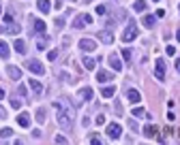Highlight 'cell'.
<instances>
[{
  "mask_svg": "<svg viewBox=\"0 0 180 145\" xmlns=\"http://www.w3.org/2000/svg\"><path fill=\"white\" fill-rule=\"evenodd\" d=\"M96 13H99V15H105V13H107L105 4H99V6H96Z\"/></svg>",
  "mask_w": 180,
  "mask_h": 145,
  "instance_id": "1f68e13d",
  "label": "cell"
},
{
  "mask_svg": "<svg viewBox=\"0 0 180 145\" xmlns=\"http://www.w3.org/2000/svg\"><path fill=\"white\" fill-rule=\"evenodd\" d=\"M0 15H2V6H0Z\"/></svg>",
  "mask_w": 180,
  "mask_h": 145,
  "instance_id": "7bdbcfd3",
  "label": "cell"
},
{
  "mask_svg": "<svg viewBox=\"0 0 180 145\" xmlns=\"http://www.w3.org/2000/svg\"><path fill=\"white\" fill-rule=\"evenodd\" d=\"M144 135H146L148 139H152V137L157 135V130H154V126H146V128H144Z\"/></svg>",
  "mask_w": 180,
  "mask_h": 145,
  "instance_id": "d4e9b609",
  "label": "cell"
},
{
  "mask_svg": "<svg viewBox=\"0 0 180 145\" xmlns=\"http://www.w3.org/2000/svg\"><path fill=\"white\" fill-rule=\"evenodd\" d=\"M11 135H13V128H2V130H0V137H2V139H9Z\"/></svg>",
  "mask_w": 180,
  "mask_h": 145,
  "instance_id": "4316f807",
  "label": "cell"
},
{
  "mask_svg": "<svg viewBox=\"0 0 180 145\" xmlns=\"http://www.w3.org/2000/svg\"><path fill=\"white\" fill-rule=\"evenodd\" d=\"M6 96V92H4V88H0V100H2V98Z\"/></svg>",
  "mask_w": 180,
  "mask_h": 145,
  "instance_id": "ab89813d",
  "label": "cell"
},
{
  "mask_svg": "<svg viewBox=\"0 0 180 145\" xmlns=\"http://www.w3.org/2000/svg\"><path fill=\"white\" fill-rule=\"evenodd\" d=\"M4 117H6V111H4V107L0 105V120H4Z\"/></svg>",
  "mask_w": 180,
  "mask_h": 145,
  "instance_id": "f35d334b",
  "label": "cell"
},
{
  "mask_svg": "<svg viewBox=\"0 0 180 145\" xmlns=\"http://www.w3.org/2000/svg\"><path fill=\"white\" fill-rule=\"evenodd\" d=\"M54 24H56V28H58V30H60V28H62V26H64V19H62V17H58V19H56V21H54Z\"/></svg>",
  "mask_w": 180,
  "mask_h": 145,
  "instance_id": "e575fe53",
  "label": "cell"
},
{
  "mask_svg": "<svg viewBox=\"0 0 180 145\" xmlns=\"http://www.w3.org/2000/svg\"><path fill=\"white\" fill-rule=\"evenodd\" d=\"M54 109L58 111V124H60L62 128H69V126H73L75 109L71 107V102H69V100H67V107H62V102H60V100H56V102H54Z\"/></svg>",
  "mask_w": 180,
  "mask_h": 145,
  "instance_id": "6da1fadb",
  "label": "cell"
},
{
  "mask_svg": "<svg viewBox=\"0 0 180 145\" xmlns=\"http://www.w3.org/2000/svg\"><path fill=\"white\" fill-rule=\"evenodd\" d=\"M114 113H116V115H122V105H120L118 100L114 102Z\"/></svg>",
  "mask_w": 180,
  "mask_h": 145,
  "instance_id": "83f0119b",
  "label": "cell"
},
{
  "mask_svg": "<svg viewBox=\"0 0 180 145\" xmlns=\"http://www.w3.org/2000/svg\"><path fill=\"white\" fill-rule=\"evenodd\" d=\"M80 96H82V100H92V96H94V92H92V88H82L80 90Z\"/></svg>",
  "mask_w": 180,
  "mask_h": 145,
  "instance_id": "5bb4252c",
  "label": "cell"
},
{
  "mask_svg": "<svg viewBox=\"0 0 180 145\" xmlns=\"http://www.w3.org/2000/svg\"><path fill=\"white\" fill-rule=\"evenodd\" d=\"M88 24H92V17L86 15V13H80V15L73 19V28H84V26H88Z\"/></svg>",
  "mask_w": 180,
  "mask_h": 145,
  "instance_id": "8992f818",
  "label": "cell"
},
{
  "mask_svg": "<svg viewBox=\"0 0 180 145\" xmlns=\"http://www.w3.org/2000/svg\"><path fill=\"white\" fill-rule=\"evenodd\" d=\"M17 124H19L22 128H28V126H30V115H28V113H19V115H17Z\"/></svg>",
  "mask_w": 180,
  "mask_h": 145,
  "instance_id": "4fadbf2b",
  "label": "cell"
},
{
  "mask_svg": "<svg viewBox=\"0 0 180 145\" xmlns=\"http://www.w3.org/2000/svg\"><path fill=\"white\" fill-rule=\"evenodd\" d=\"M152 2H159V0H152Z\"/></svg>",
  "mask_w": 180,
  "mask_h": 145,
  "instance_id": "ee69618b",
  "label": "cell"
},
{
  "mask_svg": "<svg viewBox=\"0 0 180 145\" xmlns=\"http://www.w3.org/2000/svg\"><path fill=\"white\" fill-rule=\"evenodd\" d=\"M131 130H133V132H139V126H137V122H131Z\"/></svg>",
  "mask_w": 180,
  "mask_h": 145,
  "instance_id": "74e56055",
  "label": "cell"
},
{
  "mask_svg": "<svg viewBox=\"0 0 180 145\" xmlns=\"http://www.w3.org/2000/svg\"><path fill=\"white\" fill-rule=\"evenodd\" d=\"M107 62H109L112 71H116V73H120V71H122V62L118 60V55H116V53H112V55L107 58Z\"/></svg>",
  "mask_w": 180,
  "mask_h": 145,
  "instance_id": "ba28073f",
  "label": "cell"
},
{
  "mask_svg": "<svg viewBox=\"0 0 180 145\" xmlns=\"http://www.w3.org/2000/svg\"><path fill=\"white\" fill-rule=\"evenodd\" d=\"M137 32H139V30H137V26H135V24H129V26H127V30L122 32V41H125V43H131L135 36H137Z\"/></svg>",
  "mask_w": 180,
  "mask_h": 145,
  "instance_id": "5b68a950",
  "label": "cell"
},
{
  "mask_svg": "<svg viewBox=\"0 0 180 145\" xmlns=\"http://www.w3.org/2000/svg\"><path fill=\"white\" fill-rule=\"evenodd\" d=\"M120 135H122V126H120L118 122L107 124V137H109V139H120Z\"/></svg>",
  "mask_w": 180,
  "mask_h": 145,
  "instance_id": "3957f363",
  "label": "cell"
},
{
  "mask_svg": "<svg viewBox=\"0 0 180 145\" xmlns=\"http://www.w3.org/2000/svg\"><path fill=\"white\" fill-rule=\"evenodd\" d=\"M37 45H39V49H45V47H47V39H45V36H41V41H39Z\"/></svg>",
  "mask_w": 180,
  "mask_h": 145,
  "instance_id": "836d02e7",
  "label": "cell"
},
{
  "mask_svg": "<svg viewBox=\"0 0 180 145\" xmlns=\"http://www.w3.org/2000/svg\"><path fill=\"white\" fill-rule=\"evenodd\" d=\"M127 96H129V100H131L133 105H137V102L141 100V94H139L137 90H129V92H127Z\"/></svg>",
  "mask_w": 180,
  "mask_h": 145,
  "instance_id": "e0dca14e",
  "label": "cell"
},
{
  "mask_svg": "<svg viewBox=\"0 0 180 145\" xmlns=\"http://www.w3.org/2000/svg\"><path fill=\"white\" fill-rule=\"evenodd\" d=\"M26 68L30 71V73H35V75H45V68H43V64L39 62V60H26Z\"/></svg>",
  "mask_w": 180,
  "mask_h": 145,
  "instance_id": "7a4b0ae2",
  "label": "cell"
},
{
  "mask_svg": "<svg viewBox=\"0 0 180 145\" xmlns=\"http://www.w3.org/2000/svg\"><path fill=\"white\" fill-rule=\"evenodd\" d=\"M131 55H133V53H131V49H122V58H125L127 62L131 60Z\"/></svg>",
  "mask_w": 180,
  "mask_h": 145,
  "instance_id": "4dcf8cb0",
  "label": "cell"
},
{
  "mask_svg": "<svg viewBox=\"0 0 180 145\" xmlns=\"http://www.w3.org/2000/svg\"><path fill=\"white\" fill-rule=\"evenodd\" d=\"M47 58H49V62H56L58 60V49H49L47 51Z\"/></svg>",
  "mask_w": 180,
  "mask_h": 145,
  "instance_id": "484cf974",
  "label": "cell"
},
{
  "mask_svg": "<svg viewBox=\"0 0 180 145\" xmlns=\"http://www.w3.org/2000/svg\"><path fill=\"white\" fill-rule=\"evenodd\" d=\"M165 51H167V55H174V53H176V47H172V45H167V49H165Z\"/></svg>",
  "mask_w": 180,
  "mask_h": 145,
  "instance_id": "8d00e7d4",
  "label": "cell"
},
{
  "mask_svg": "<svg viewBox=\"0 0 180 145\" xmlns=\"http://www.w3.org/2000/svg\"><path fill=\"white\" fill-rule=\"evenodd\" d=\"M141 24H144L146 28H152V26L157 24V15H144V19H141Z\"/></svg>",
  "mask_w": 180,
  "mask_h": 145,
  "instance_id": "9a60e30c",
  "label": "cell"
},
{
  "mask_svg": "<svg viewBox=\"0 0 180 145\" xmlns=\"http://www.w3.org/2000/svg\"><path fill=\"white\" fill-rule=\"evenodd\" d=\"M37 120H39L41 124L45 122V109H39V111H37Z\"/></svg>",
  "mask_w": 180,
  "mask_h": 145,
  "instance_id": "f546056e",
  "label": "cell"
},
{
  "mask_svg": "<svg viewBox=\"0 0 180 145\" xmlns=\"http://www.w3.org/2000/svg\"><path fill=\"white\" fill-rule=\"evenodd\" d=\"M0 58H9V45L4 41H0Z\"/></svg>",
  "mask_w": 180,
  "mask_h": 145,
  "instance_id": "cb8c5ba5",
  "label": "cell"
},
{
  "mask_svg": "<svg viewBox=\"0 0 180 145\" xmlns=\"http://www.w3.org/2000/svg\"><path fill=\"white\" fill-rule=\"evenodd\" d=\"M6 75H9L13 81H19V77H22V71H19L17 66H6Z\"/></svg>",
  "mask_w": 180,
  "mask_h": 145,
  "instance_id": "8fae6325",
  "label": "cell"
},
{
  "mask_svg": "<svg viewBox=\"0 0 180 145\" xmlns=\"http://www.w3.org/2000/svg\"><path fill=\"white\" fill-rule=\"evenodd\" d=\"M176 39H178V41H180V30H176Z\"/></svg>",
  "mask_w": 180,
  "mask_h": 145,
  "instance_id": "b9f144b4",
  "label": "cell"
},
{
  "mask_svg": "<svg viewBox=\"0 0 180 145\" xmlns=\"http://www.w3.org/2000/svg\"><path fill=\"white\" fill-rule=\"evenodd\" d=\"M133 9H135V13L146 11V0H135V2H133Z\"/></svg>",
  "mask_w": 180,
  "mask_h": 145,
  "instance_id": "7402d4cb",
  "label": "cell"
},
{
  "mask_svg": "<svg viewBox=\"0 0 180 145\" xmlns=\"http://www.w3.org/2000/svg\"><path fill=\"white\" fill-rule=\"evenodd\" d=\"M176 71H178V73H180V58H178V60H176Z\"/></svg>",
  "mask_w": 180,
  "mask_h": 145,
  "instance_id": "60d3db41",
  "label": "cell"
},
{
  "mask_svg": "<svg viewBox=\"0 0 180 145\" xmlns=\"http://www.w3.org/2000/svg\"><path fill=\"white\" fill-rule=\"evenodd\" d=\"M28 88H30L37 96H41V94H43V83H41V81H37V79H30V81H28Z\"/></svg>",
  "mask_w": 180,
  "mask_h": 145,
  "instance_id": "30bf717a",
  "label": "cell"
},
{
  "mask_svg": "<svg viewBox=\"0 0 180 145\" xmlns=\"http://www.w3.org/2000/svg\"><path fill=\"white\" fill-rule=\"evenodd\" d=\"M32 30H35L37 34H43L45 32V21L43 19H32Z\"/></svg>",
  "mask_w": 180,
  "mask_h": 145,
  "instance_id": "7c38bea8",
  "label": "cell"
},
{
  "mask_svg": "<svg viewBox=\"0 0 180 145\" xmlns=\"http://www.w3.org/2000/svg\"><path fill=\"white\" fill-rule=\"evenodd\" d=\"M11 107H13V109H19V107H22V100H19V98H11Z\"/></svg>",
  "mask_w": 180,
  "mask_h": 145,
  "instance_id": "f1b7e54d",
  "label": "cell"
},
{
  "mask_svg": "<svg viewBox=\"0 0 180 145\" xmlns=\"http://www.w3.org/2000/svg\"><path fill=\"white\" fill-rule=\"evenodd\" d=\"M99 39H101L103 43H107V45H109V43H114V34H112L109 30H103V32L99 34Z\"/></svg>",
  "mask_w": 180,
  "mask_h": 145,
  "instance_id": "2e32d148",
  "label": "cell"
},
{
  "mask_svg": "<svg viewBox=\"0 0 180 145\" xmlns=\"http://www.w3.org/2000/svg\"><path fill=\"white\" fill-rule=\"evenodd\" d=\"M54 141H56V143H69V141H67V137H62V135H56V139H54Z\"/></svg>",
  "mask_w": 180,
  "mask_h": 145,
  "instance_id": "d6a6232c",
  "label": "cell"
},
{
  "mask_svg": "<svg viewBox=\"0 0 180 145\" xmlns=\"http://www.w3.org/2000/svg\"><path fill=\"white\" fill-rule=\"evenodd\" d=\"M94 66H96V62L92 58H84V68L86 71H94Z\"/></svg>",
  "mask_w": 180,
  "mask_h": 145,
  "instance_id": "603a6c76",
  "label": "cell"
},
{
  "mask_svg": "<svg viewBox=\"0 0 180 145\" xmlns=\"http://www.w3.org/2000/svg\"><path fill=\"white\" fill-rule=\"evenodd\" d=\"M80 49H82V51H94V49H96V41H92V39H82V41H80Z\"/></svg>",
  "mask_w": 180,
  "mask_h": 145,
  "instance_id": "52a82bcc",
  "label": "cell"
},
{
  "mask_svg": "<svg viewBox=\"0 0 180 145\" xmlns=\"http://www.w3.org/2000/svg\"><path fill=\"white\" fill-rule=\"evenodd\" d=\"M154 77L159 81H165V60L163 58H159L157 64H154Z\"/></svg>",
  "mask_w": 180,
  "mask_h": 145,
  "instance_id": "277c9868",
  "label": "cell"
},
{
  "mask_svg": "<svg viewBox=\"0 0 180 145\" xmlns=\"http://www.w3.org/2000/svg\"><path fill=\"white\" fill-rule=\"evenodd\" d=\"M13 47H15V51H17V53H26V43H24L22 39H15Z\"/></svg>",
  "mask_w": 180,
  "mask_h": 145,
  "instance_id": "ffe728a7",
  "label": "cell"
},
{
  "mask_svg": "<svg viewBox=\"0 0 180 145\" xmlns=\"http://www.w3.org/2000/svg\"><path fill=\"white\" fill-rule=\"evenodd\" d=\"M96 124H99V126H101V124H105V115H103V113H99V115H96Z\"/></svg>",
  "mask_w": 180,
  "mask_h": 145,
  "instance_id": "d590c367",
  "label": "cell"
},
{
  "mask_svg": "<svg viewBox=\"0 0 180 145\" xmlns=\"http://www.w3.org/2000/svg\"><path fill=\"white\" fill-rule=\"evenodd\" d=\"M114 79V73L112 71H99L96 73V81L99 83H107V81H112Z\"/></svg>",
  "mask_w": 180,
  "mask_h": 145,
  "instance_id": "9c48e42d",
  "label": "cell"
},
{
  "mask_svg": "<svg viewBox=\"0 0 180 145\" xmlns=\"http://www.w3.org/2000/svg\"><path fill=\"white\" fill-rule=\"evenodd\" d=\"M114 92H116V88H114V86H105V88L101 90V96H103V98H112V96H114Z\"/></svg>",
  "mask_w": 180,
  "mask_h": 145,
  "instance_id": "d6986e66",
  "label": "cell"
},
{
  "mask_svg": "<svg viewBox=\"0 0 180 145\" xmlns=\"http://www.w3.org/2000/svg\"><path fill=\"white\" fill-rule=\"evenodd\" d=\"M131 113H133V117H146V109H144V107H139V105L131 109Z\"/></svg>",
  "mask_w": 180,
  "mask_h": 145,
  "instance_id": "44dd1931",
  "label": "cell"
},
{
  "mask_svg": "<svg viewBox=\"0 0 180 145\" xmlns=\"http://www.w3.org/2000/svg\"><path fill=\"white\" fill-rule=\"evenodd\" d=\"M37 6H39V11H41V13H49L51 2H49V0H39V2H37Z\"/></svg>",
  "mask_w": 180,
  "mask_h": 145,
  "instance_id": "ac0fdd59",
  "label": "cell"
}]
</instances>
